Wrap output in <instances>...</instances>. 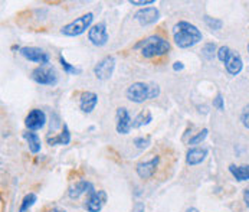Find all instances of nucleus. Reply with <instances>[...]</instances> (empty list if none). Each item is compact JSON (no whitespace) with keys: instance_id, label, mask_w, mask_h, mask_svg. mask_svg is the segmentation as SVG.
<instances>
[{"instance_id":"obj_1","label":"nucleus","mask_w":249,"mask_h":212,"mask_svg":"<svg viewBox=\"0 0 249 212\" xmlns=\"http://www.w3.org/2000/svg\"><path fill=\"white\" fill-rule=\"evenodd\" d=\"M202 32L190 22L180 20L173 26V39L176 45L182 49H187L195 47L202 41Z\"/></svg>"},{"instance_id":"obj_2","label":"nucleus","mask_w":249,"mask_h":212,"mask_svg":"<svg viewBox=\"0 0 249 212\" xmlns=\"http://www.w3.org/2000/svg\"><path fill=\"white\" fill-rule=\"evenodd\" d=\"M160 96V87L154 82H134L131 84L127 91H125V97L127 100H130L131 103H144L147 100L157 98Z\"/></svg>"},{"instance_id":"obj_3","label":"nucleus","mask_w":249,"mask_h":212,"mask_svg":"<svg viewBox=\"0 0 249 212\" xmlns=\"http://www.w3.org/2000/svg\"><path fill=\"white\" fill-rule=\"evenodd\" d=\"M136 49L140 48V52L144 58H154V56H161L170 51V44L169 41H166L164 38L158 36V35H151L149 38L140 41L136 47Z\"/></svg>"},{"instance_id":"obj_4","label":"nucleus","mask_w":249,"mask_h":212,"mask_svg":"<svg viewBox=\"0 0 249 212\" xmlns=\"http://www.w3.org/2000/svg\"><path fill=\"white\" fill-rule=\"evenodd\" d=\"M218 58L225 64V68L229 75H238L244 68V62L239 52L231 49L229 47H220L218 49Z\"/></svg>"},{"instance_id":"obj_5","label":"nucleus","mask_w":249,"mask_h":212,"mask_svg":"<svg viewBox=\"0 0 249 212\" xmlns=\"http://www.w3.org/2000/svg\"><path fill=\"white\" fill-rule=\"evenodd\" d=\"M94 20V13L88 12L82 16H79L78 19L69 22L68 25H65L62 29H61V33L65 35V36H69V38H74V36H79L82 35L87 29H91V23Z\"/></svg>"},{"instance_id":"obj_6","label":"nucleus","mask_w":249,"mask_h":212,"mask_svg":"<svg viewBox=\"0 0 249 212\" xmlns=\"http://www.w3.org/2000/svg\"><path fill=\"white\" fill-rule=\"evenodd\" d=\"M31 78L41 85H56L58 82V72L53 66L50 65H39L38 68H35L31 74Z\"/></svg>"},{"instance_id":"obj_7","label":"nucleus","mask_w":249,"mask_h":212,"mask_svg":"<svg viewBox=\"0 0 249 212\" xmlns=\"http://www.w3.org/2000/svg\"><path fill=\"white\" fill-rule=\"evenodd\" d=\"M114 69H115V58L112 55H108V56L102 58L94 66V75L101 81H105L112 77Z\"/></svg>"},{"instance_id":"obj_8","label":"nucleus","mask_w":249,"mask_h":212,"mask_svg":"<svg viewBox=\"0 0 249 212\" xmlns=\"http://www.w3.org/2000/svg\"><path fill=\"white\" fill-rule=\"evenodd\" d=\"M88 39H90V42H91L93 45H95V47H104V45L108 42L109 36H108L107 26H105L104 22L91 26V29L88 31Z\"/></svg>"},{"instance_id":"obj_9","label":"nucleus","mask_w":249,"mask_h":212,"mask_svg":"<svg viewBox=\"0 0 249 212\" xmlns=\"http://www.w3.org/2000/svg\"><path fill=\"white\" fill-rule=\"evenodd\" d=\"M20 55L23 58H26L28 61H32V62H36V64H41V65H48L49 64V55H48V52H45L44 49L36 48V47L20 48Z\"/></svg>"},{"instance_id":"obj_10","label":"nucleus","mask_w":249,"mask_h":212,"mask_svg":"<svg viewBox=\"0 0 249 212\" xmlns=\"http://www.w3.org/2000/svg\"><path fill=\"white\" fill-rule=\"evenodd\" d=\"M45 123H47V114L39 108H33L32 111H29V114L25 118V126L31 131L41 130L45 126Z\"/></svg>"},{"instance_id":"obj_11","label":"nucleus","mask_w":249,"mask_h":212,"mask_svg":"<svg viewBox=\"0 0 249 212\" xmlns=\"http://www.w3.org/2000/svg\"><path fill=\"white\" fill-rule=\"evenodd\" d=\"M158 163H160V156H153L150 160L146 162H140L137 166H136V172L137 175L141 178V179H150L156 175V170L158 167Z\"/></svg>"},{"instance_id":"obj_12","label":"nucleus","mask_w":249,"mask_h":212,"mask_svg":"<svg viewBox=\"0 0 249 212\" xmlns=\"http://www.w3.org/2000/svg\"><path fill=\"white\" fill-rule=\"evenodd\" d=\"M107 201V194L104 191L93 189L88 194V199L85 201V210L88 212H100Z\"/></svg>"},{"instance_id":"obj_13","label":"nucleus","mask_w":249,"mask_h":212,"mask_svg":"<svg viewBox=\"0 0 249 212\" xmlns=\"http://www.w3.org/2000/svg\"><path fill=\"white\" fill-rule=\"evenodd\" d=\"M158 17H160V12L156 7H144L134 13V19L141 26H149V25L156 23L158 20Z\"/></svg>"},{"instance_id":"obj_14","label":"nucleus","mask_w":249,"mask_h":212,"mask_svg":"<svg viewBox=\"0 0 249 212\" xmlns=\"http://www.w3.org/2000/svg\"><path fill=\"white\" fill-rule=\"evenodd\" d=\"M131 127H133V120H131L127 108H124V107L117 108V126H115L117 133L118 134H128Z\"/></svg>"},{"instance_id":"obj_15","label":"nucleus","mask_w":249,"mask_h":212,"mask_svg":"<svg viewBox=\"0 0 249 212\" xmlns=\"http://www.w3.org/2000/svg\"><path fill=\"white\" fill-rule=\"evenodd\" d=\"M98 103V96L93 91H85L81 94V98H79V108L82 113L85 114H90L93 113V110L95 108Z\"/></svg>"},{"instance_id":"obj_16","label":"nucleus","mask_w":249,"mask_h":212,"mask_svg":"<svg viewBox=\"0 0 249 212\" xmlns=\"http://www.w3.org/2000/svg\"><path fill=\"white\" fill-rule=\"evenodd\" d=\"M93 189H94V186H93L91 182H88V180H79V182L74 183V185L69 188L68 195H69V198L77 199V198H79L82 194H90Z\"/></svg>"},{"instance_id":"obj_17","label":"nucleus","mask_w":249,"mask_h":212,"mask_svg":"<svg viewBox=\"0 0 249 212\" xmlns=\"http://www.w3.org/2000/svg\"><path fill=\"white\" fill-rule=\"evenodd\" d=\"M206 156H207L206 147H192L186 153V163L189 166H196L206 159Z\"/></svg>"},{"instance_id":"obj_18","label":"nucleus","mask_w":249,"mask_h":212,"mask_svg":"<svg viewBox=\"0 0 249 212\" xmlns=\"http://www.w3.org/2000/svg\"><path fill=\"white\" fill-rule=\"evenodd\" d=\"M23 137L25 140L28 142V146H29V150L32 153H39L41 149H42V142H41V137L33 133V131H25L23 133Z\"/></svg>"},{"instance_id":"obj_19","label":"nucleus","mask_w":249,"mask_h":212,"mask_svg":"<svg viewBox=\"0 0 249 212\" xmlns=\"http://www.w3.org/2000/svg\"><path fill=\"white\" fill-rule=\"evenodd\" d=\"M48 143H49L50 146H55V145L66 146V145H69V143H71V131H69L68 126L63 124L62 131H61L58 136H55V137H49V139H48Z\"/></svg>"},{"instance_id":"obj_20","label":"nucleus","mask_w":249,"mask_h":212,"mask_svg":"<svg viewBox=\"0 0 249 212\" xmlns=\"http://www.w3.org/2000/svg\"><path fill=\"white\" fill-rule=\"evenodd\" d=\"M229 172L233 175V178L239 182L249 180V164H242V166H236V164H231L229 166Z\"/></svg>"},{"instance_id":"obj_21","label":"nucleus","mask_w":249,"mask_h":212,"mask_svg":"<svg viewBox=\"0 0 249 212\" xmlns=\"http://www.w3.org/2000/svg\"><path fill=\"white\" fill-rule=\"evenodd\" d=\"M151 120H153V115H151L150 110H141V111L136 115V118L133 120V129L143 127V126L149 124Z\"/></svg>"},{"instance_id":"obj_22","label":"nucleus","mask_w":249,"mask_h":212,"mask_svg":"<svg viewBox=\"0 0 249 212\" xmlns=\"http://www.w3.org/2000/svg\"><path fill=\"white\" fill-rule=\"evenodd\" d=\"M36 199H38V196H36V194H33V192L25 195V198L22 199V204H20V210H19V212L28 211L31 207H33V204L36 202Z\"/></svg>"},{"instance_id":"obj_23","label":"nucleus","mask_w":249,"mask_h":212,"mask_svg":"<svg viewBox=\"0 0 249 212\" xmlns=\"http://www.w3.org/2000/svg\"><path fill=\"white\" fill-rule=\"evenodd\" d=\"M203 20H204V23L212 29V31H219V29H222V26H223V22L220 20V19H218V17H210V16H203Z\"/></svg>"},{"instance_id":"obj_24","label":"nucleus","mask_w":249,"mask_h":212,"mask_svg":"<svg viewBox=\"0 0 249 212\" xmlns=\"http://www.w3.org/2000/svg\"><path fill=\"white\" fill-rule=\"evenodd\" d=\"M59 62H61V65H62V68H63V71H65L66 74H74V75L81 74V69H79V68H75L74 65H71V64L63 58V55H59Z\"/></svg>"},{"instance_id":"obj_25","label":"nucleus","mask_w":249,"mask_h":212,"mask_svg":"<svg viewBox=\"0 0 249 212\" xmlns=\"http://www.w3.org/2000/svg\"><path fill=\"white\" fill-rule=\"evenodd\" d=\"M215 52H216V45H215V44H204V45H203L202 55H203V58H204L206 61H212V59L215 58Z\"/></svg>"},{"instance_id":"obj_26","label":"nucleus","mask_w":249,"mask_h":212,"mask_svg":"<svg viewBox=\"0 0 249 212\" xmlns=\"http://www.w3.org/2000/svg\"><path fill=\"white\" fill-rule=\"evenodd\" d=\"M207 133H209V130H207V129H203V130L199 131L198 134H195L193 137H190L189 145H199V143H202V142L207 137Z\"/></svg>"},{"instance_id":"obj_27","label":"nucleus","mask_w":249,"mask_h":212,"mask_svg":"<svg viewBox=\"0 0 249 212\" xmlns=\"http://www.w3.org/2000/svg\"><path fill=\"white\" fill-rule=\"evenodd\" d=\"M133 143L137 149H146L151 143V139L150 137H137V139H134Z\"/></svg>"},{"instance_id":"obj_28","label":"nucleus","mask_w":249,"mask_h":212,"mask_svg":"<svg viewBox=\"0 0 249 212\" xmlns=\"http://www.w3.org/2000/svg\"><path fill=\"white\" fill-rule=\"evenodd\" d=\"M241 121H242L244 127L249 129V104L248 106H245V108H244L242 113H241Z\"/></svg>"},{"instance_id":"obj_29","label":"nucleus","mask_w":249,"mask_h":212,"mask_svg":"<svg viewBox=\"0 0 249 212\" xmlns=\"http://www.w3.org/2000/svg\"><path fill=\"white\" fill-rule=\"evenodd\" d=\"M213 107H216L219 111H223L225 110V98L220 94H218L216 98L213 100Z\"/></svg>"},{"instance_id":"obj_30","label":"nucleus","mask_w":249,"mask_h":212,"mask_svg":"<svg viewBox=\"0 0 249 212\" xmlns=\"http://www.w3.org/2000/svg\"><path fill=\"white\" fill-rule=\"evenodd\" d=\"M153 3H154V0H130V4H133V6H149Z\"/></svg>"},{"instance_id":"obj_31","label":"nucleus","mask_w":249,"mask_h":212,"mask_svg":"<svg viewBox=\"0 0 249 212\" xmlns=\"http://www.w3.org/2000/svg\"><path fill=\"white\" fill-rule=\"evenodd\" d=\"M146 207H144V202H136L134 207H133V211L131 212H144Z\"/></svg>"},{"instance_id":"obj_32","label":"nucleus","mask_w":249,"mask_h":212,"mask_svg":"<svg viewBox=\"0 0 249 212\" xmlns=\"http://www.w3.org/2000/svg\"><path fill=\"white\" fill-rule=\"evenodd\" d=\"M244 202H245V205L249 208V188H247L244 191Z\"/></svg>"},{"instance_id":"obj_33","label":"nucleus","mask_w":249,"mask_h":212,"mask_svg":"<svg viewBox=\"0 0 249 212\" xmlns=\"http://www.w3.org/2000/svg\"><path fill=\"white\" fill-rule=\"evenodd\" d=\"M183 68H185L183 62H174V64H173V69H174V71H182Z\"/></svg>"},{"instance_id":"obj_34","label":"nucleus","mask_w":249,"mask_h":212,"mask_svg":"<svg viewBox=\"0 0 249 212\" xmlns=\"http://www.w3.org/2000/svg\"><path fill=\"white\" fill-rule=\"evenodd\" d=\"M186 212H199V211H198L196 208H189V210H187Z\"/></svg>"},{"instance_id":"obj_35","label":"nucleus","mask_w":249,"mask_h":212,"mask_svg":"<svg viewBox=\"0 0 249 212\" xmlns=\"http://www.w3.org/2000/svg\"><path fill=\"white\" fill-rule=\"evenodd\" d=\"M49 212H65V211H62V210H56V208H53V210H50Z\"/></svg>"},{"instance_id":"obj_36","label":"nucleus","mask_w":249,"mask_h":212,"mask_svg":"<svg viewBox=\"0 0 249 212\" xmlns=\"http://www.w3.org/2000/svg\"><path fill=\"white\" fill-rule=\"evenodd\" d=\"M248 52H249V44H248Z\"/></svg>"}]
</instances>
